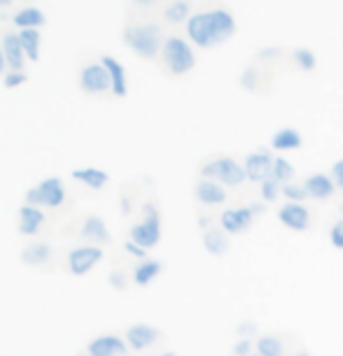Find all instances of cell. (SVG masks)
<instances>
[{
    "label": "cell",
    "mask_w": 343,
    "mask_h": 356,
    "mask_svg": "<svg viewBox=\"0 0 343 356\" xmlns=\"http://www.w3.org/2000/svg\"><path fill=\"white\" fill-rule=\"evenodd\" d=\"M301 145H304L301 133L294 131V129H280L271 138V147L275 152H294V149H299Z\"/></svg>",
    "instance_id": "cell-23"
},
{
    "label": "cell",
    "mask_w": 343,
    "mask_h": 356,
    "mask_svg": "<svg viewBox=\"0 0 343 356\" xmlns=\"http://www.w3.org/2000/svg\"><path fill=\"white\" fill-rule=\"evenodd\" d=\"M166 40L161 38V29L154 24H136L124 31V44L140 58H157L164 49Z\"/></svg>",
    "instance_id": "cell-2"
},
{
    "label": "cell",
    "mask_w": 343,
    "mask_h": 356,
    "mask_svg": "<svg viewBox=\"0 0 343 356\" xmlns=\"http://www.w3.org/2000/svg\"><path fill=\"white\" fill-rule=\"evenodd\" d=\"M292 356H311L308 352H297V354H292Z\"/></svg>",
    "instance_id": "cell-42"
},
{
    "label": "cell",
    "mask_w": 343,
    "mask_h": 356,
    "mask_svg": "<svg viewBox=\"0 0 343 356\" xmlns=\"http://www.w3.org/2000/svg\"><path fill=\"white\" fill-rule=\"evenodd\" d=\"M329 238H332V245L336 250H343V219H339L329 231Z\"/></svg>",
    "instance_id": "cell-35"
},
{
    "label": "cell",
    "mask_w": 343,
    "mask_h": 356,
    "mask_svg": "<svg viewBox=\"0 0 343 356\" xmlns=\"http://www.w3.org/2000/svg\"><path fill=\"white\" fill-rule=\"evenodd\" d=\"M332 179H334L336 189L343 191V159H339L334 163V168H332Z\"/></svg>",
    "instance_id": "cell-37"
},
{
    "label": "cell",
    "mask_w": 343,
    "mask_h": 356,
    "mask_svg": "<svg viewBox=\"0 0 343 356\" xmlns=\"http://www.w3.org/2000/svg\"><path fill=\"white\" fill-rule=\"evenodd\" d=\"M84 354H89V356H126L129 354V345H126L124 338H119V335H114V333H100L86 342Z\"/></svg>",
    "instance_id": "cell-9"
},
{
    "label": "cell",
    "mask_w": 343,
    "mask_h": 356,
    "mask_svg": "<svg viewBox=\"0 0 343 356\" xmlns=\"http://www.w3.org/2000/svg\"><path fill=\"white\" fill-rule=\"evenodd\" d=\"M103 257H105L103 247L79 245L75 250H70L68 257H66V270H68V275H73V277H84V275H89L93 268L103 261Z\"/></svg>",
    "instance_id": "cell-7"
},
{
    "label": "cell",
    "mask_w": 343,
    "mask_h": 356,
    "mask_svg": "<svg viewBox=\"0 0 343 356\" xmlns=\"http://www.w3.org/2000/svg\"><path fill=\"white\" fill-rule=\"evenodd\" d=\"M159 356H178V354H173V352H164V354H159Z\"/></svg>",
    "instance_id": "cell-43"
},
{
    "label": "cell",
    "mask_w": 343,
    "mask_h": 356,
    "mask_svg": "<svg viewBox=\"0 0 343 356\" xmlns=\"http://www.w3.org/2000/svg\"><path fill=\"white\" fill-rule=\"evenodd\" d=\"M278 219L285 228L297 231V233L308 231V226H311V212H308V207L301 203H285L278 210Z\"/></svg>",
    "instance_id": "cell-13"
},
{
    "label": "cell",
    "mask_w": 343,
    "mask_h": 356,
    "mask_svg": "<svg viewBox=\"0 0 343 356\" xmlns=\"http://www.w3.org/2000/svg\"><path fill=\"white\" fill-rule=\"evenodd\" d=\"M271 177L278 179L282 186L290 184L292 179H294V168H292L290 161H287L285 156H275L273 159V175H271Z\"/></svg>",
    "instance_id": "cell-29"
},
{
    "label": "cell",
    "mask_w": 343,
    "mask_h": 356,
    "mask_svg": "<svg viewBox=\"0 0 343 356\" xmlns=\"http://www.w3.org/2000/svg\"><path fill=\"white\" fill-rule=\"evenodd\" d=\"M19 40H22L24 54L29 61H38L40 58V44H43V35H40L38 29H26L19 33Z\"/></svg>",
    "instance_id": "cell-26"
},
{
    "label": "cell",
    "mask_w": 343,
    "mask_h": 356,
    "mask_svg": "<svg viewBox=\"0 0 343 356\" xmlns=\"http://www.w3.org/2000/svg\"><path fill=\"white\" fill-rule=\"evenodd\" d=\"M292 58H294V63H297L301 70H306V72L315 70V54L308 49V47H299V49H294Z\"/></svg>",
    "instance_id": "cell-30"
},
{
    "label": "cell",
    "mask_w": 343,
    "mask_h": 356,
    "mask_svg": "<svg viewBox=\"0 0 343 356\" xmlns=\"http://www.w3.org/2000/svg\"><path fill=\"white\" fill-rule=\"evenodd\" d=\"M229 247H231V243H229V235L224 231H215V228L206 231L204 250L208 254H213V257H224V254L229 252Z\"/></svg>",
    "instance_id": "cell-24"
},
{
    "label": "cell",
    "mask_w": 343,
    "mask_h": 356,
    "mask_svg": "<svg viewBox=\"0 0 343 356\" xmlns=\"http://www.w3.org/2000/svg\"><path fill=\"white\" fill-rule=\"evenodd\" d=\"M45 212L36 205H22L17 212V231L22 235H29V238H36L40 233V228L45 226Z\"/></svg>",
    "instance_id": "cell-14"
},
{
    "label": "cell",
    "mask_w": 343,
    "mask_h": 356,
    "mask_svg": "<svg viewBox=\"0 0 343 356\" xmlns=\"http://www.w3.org/2000/svg\"><path fill=\"white\" fill-rule=\"evenodd\" d=\"M190 12H192L190 0H173V3L166 5L164 19L168 24H183V22H190V17H192Z\"/></svg>",
    "instance_id": "cell-27"
},
{
    "label": "cell",
    "mask_w": 343,
    "mask_h": 356,
    "mask_svg": "<svg viewBox=\"0 0 343 356\" xmlns=\"http://www.w3.org/2000/svg\"><path fill=\"white\" fill-rule=\"evenodd\" d=\"M79 89L89 96H103V93H112V84H110V75H107L103 63H89L84 65L82 72H79Z\"/></svg>",
    "instance_id": "cell-8"
},
{
    "label": "cell",
    "mask_w": 343,
    "mask_h": 356,
    "mask_svg": "<svg viewBox=\"0 0 343 356\" xmlns=\"http://www.w3.org/2000/svg\"><path fill=\"white\" fill-rule=\"evenodd\" d=\"M26 205L36 207H49V210H59L66 203V186L61 177H47L38 186L26 191L24 196Z\"/></svg>",
    "instance_id": "cell-6"
},
{
    "label": "cell",
    "mask_w": 343,
    "mask_h": 356,
    "mask_svg": "<svg viewBox=\"0 0 343 356\" xmlns=\"http://www.w3.org/2000/svg\"><path fill=\"white\" fill-rule=\"evenodd\" d=\"M304 186H306V191H308V198H315V200L332 198V193L336 189L334 179L329 177V175H325V172L311 175V177H308L306 182H304Z\"/></svg>",
    "instance_id": "cell-21"
},
{
    "label": "cell",
    "mask_w": 343,
    "mask_h": 356,
    "mask_svg": "<svg viewBox=\"0 0 343 356\" xmlns=\"http://www.w3.org/2000/svg\"><path fill=\"white\" fill-rule=\"evenodd\" d=\"M100 63L105 65L107 75H110V84H112V96L124 98L129 93V79H126V70L124 65L117 61L114 56H103Z\"/></svg>",
    "instance_id": "cell-18"
},
{
    "label": "cell",
    "mask_w": 343,
    "mask_h": 356,
    "mask_svg": "<svg viewBox=\"0 0 343 356\" xmlns=\"http://www.w3.org/2000/svg\"><path fill=\"white\" fill-rule=\"evenodd\" d=\"M79 238L86 240L89 245L103 247V245H110L112 235L103 217H98V214H86L82 219V226H79Z\"/></svg>",
    "instance_id": "cell-12"
},
{
    "label": "cell",
    "mask_w": 343,
    "mask_h": 356,
    "mask_svg": "<svg viewBox=\"0 0 343 356\" xmlns=\"http://www.w3.org/2000/svg\"><path fill=\"white\" fill-rule=\"evenodd\" d=\"M0 47H3L5 61H8V68L22 72L24 70V63H26V54H24L22 40H19V33H5L3 44H0Z\"/></svg>",
    "instance_id": "cell-17"
},
{
    "label": "cell",
    "mask_w": 343,
    "mask_h": 356,
    "mask_svg": "<svg viewBox=\"0 0 343 356\" xmlns=\"http://www.w3.org/2000/svg\"><path fill=\"white\" fill-rule=\"evenodd\" d=\"M124 250L129 252L133 259L145 261V257H147V250H143V247H138L136 243H131V240H126V243H124Z\"/></svg>",
    "instance_id": "cell-36"
},
{
    "label": "cell",
    "mask_w": 343,
    "mask_h": 356,
    "mask_svg": "<svg viewBox=\"0 0 343 356\" xmlns=\"http://www.w3.org/2000/svg\"><path fill=\"white\" fill-rule=\"evenodd\" d=\"M12 5V0H0V8H10Z\"/></svg>",
    "instance_id": "cell-41"
},
{
    "label": "cell",
    "mask_w": 343,
    "mask_h": 356,
    "mask_svg": "<svg viewBox=\"0 0 343 356\" xmlns=\"http://www.w3.org/2000/svg\"><path fill=\"white\" fill-rule=\"evenodd\" d=\"M161 270H164L161 261H154V259L140 261V264L136 266V270H133V284H136V286H147V284H152V282L161 275Z\"/></svg>",
    "instance_id": "cell-22"
},
{
    "label": "cell",
    "mask_w": 343,
    "mask_h": 356,
    "mask_svg": "<svg viewBox=\"0 0 343 356\" xmlns=\"http://www.w3.org/2000/svg\"><path fill=\"white\" fill-rule=\"evenodd\" d=\"M287 345L280 335H261L257 342V354L261 356H285Z\"/></svg>",
    "instance_id": "cell-28"
},
{
    "label": "cell",
    "mask_w": 343,
    "mask_h": 356,
    "mask_svg": "<svg viewBox=\"0 0 343 356\" xmlns=\"http://www.w3.org/2000/svg\"><path fill=\"white\" fill-rule=\"evenodd\" d=\"M5 70H8V61H5L3 47H0V75H5Z\"/></svg>",
    "instance_id": "cell-39"
},
{
    "label": "cell",
    "mask_w": 343,
    "mask_h": 356,
    "mask_svg": "<svg viewBox=\"0 0 343 356\" xmlns=\"http://www.w3.org/2000/svg\"><path fill=\"white\" fill-rule=\"evenodd\" d=\"M194 198H197L199 203L206 205V207H218V205L227 203L229 193H227V189L222 184L213 182V179L201 177L197 182V186H194Z\"/></svg>",
    "instance_id": "cell-15"
},
{
    "label": "cell",
    "mask_w": 343,
    "mask_h": 356,
    "mask_svg": "<svg viewBox=\"0 0 343 356\" xmlns=\"http://www.w3.org/2000/svg\"><path fill=\"white\" fill-rule=\"evenodd\" d=\"M29 82V75L22 70V72H17V70H8L3 75V84H5V89H19L22 84Z\"/></svg>",
    "instance_id": "cell-33"
},
{
    "label": "cell",
    "mask_w": 343,
    "mask_h": 356,
    "mask_svg": "<svg viewBox=\"0 0 343 356\" xmlns=\"http://www.w3.org/2000/svg\"><path fill=\"white\" fill-rule=\"evenodd\" d=\"M12 24L17 26V29H40V26H45V15H43V10H38V8H24V10H19L15 17H12Z\"/></svg>",
    "instance_id": "cell-25"
},
{
    "label": "cell",
    "mask_w": 343,
    "mask_h": 356,
    "mask_svg": "<svg viewBox=\"0 0 343 356\" xmlns=\"http://www.w3.org/2000/svg\"><path fill=\"white\" fill-rule=\"evenodd\" d=\"M136 5H143V8H150V5H154V3H159V0H133Z\"/></svg>",
    "instance_id": "cell-40"
},
{
    "label": "cell",
    "mask_w": 343,
    "mask_h": 356,
    "mask_svg": "<svg viewBox=\"0 0 343 356\" xmlns=\"http://www.w3.org/2000/svg\"><path fill=\"white\" fill-rule=\"evenodd\" d=\"M234 33H236V19L224 8L199 12L187 22V35L201 49H211V47L227 42L234 38Z\"/></svg>",
    "instance_id": "cell-1"
},
{
    "label": "cell",
    "mask_w": 343,
    "mask_h": 356,
    "mask_svg": "<svg viewBox=\"0 0 343 356\" xmlns=\"http://www.w3.org/2000/svg\"><path fill=\"white\" fill-rule=\"evenodd\" d=\"M124 340L133 352H145V349L154 347L161 340V331L152 324H131L126 328Z\"/></svg>",
    "instance_id": "cell-11"
},
{
    "label": "cell",
    "mask_w": 343,
    "mask_h": 356,
    "mask_svg": "<svg viewBox=\"0 0 343 356\" xmlns=\"http://www.w3.org/2000/svg\"><path fill=\"white\" fill-rule=\"evenodd\" d=\"M273 159L275 156H271L268 149H257V152L247 154L243 161L247 179H250V182H257V184H264L273 175Z\"/></svg>",
    "instance_id": "cell-10"
},
{
    "label": "cell",
    "mask_w": 343,
    "mask_h": 356,
    "mask_svg": "<svg viewBox=\"0 0 343 356\" xmlns=\"http://www.w3.org/2000/svg\"><path fill=\"white\" fill-rule=\"evenodd\" d=\"M129 240L147 252L154 250V247L161 243V214L154 203L143 205V221H138V224L131 226Z\"/></svg>",
    "instance_id": "cell-5"
},
{
    "label": "cell",
    "mask_w": 343,
    "mask_h": 356,
    "mask_svg": "<svg viewBox=\"0 0 343 356\" xmlns=\"http://www.w3.org/2000/svg\"><path fill=\"white\" fill-rule=\"evenodd\" d=\"M107 284H110V289H114V291H126V289H129V280H126V273L112 270L110 275H107Z\"/></svg>",
    "instance_id": "cell-34"
},
{
    "label": "cell",
    "mask_w": 343,
    "mask_h": 356,
    "mask_svg": "<svg viewBox=\"0 0 343 356\" xmlns=\"http://www.w3.org/2000/svg\"><path fill=\"white\" fill-rule=\"evenodd\" d=\"M70 177L75 179V182L84 184L86 189H91V191L105 189L107 182H110V175L105 170H100V168H77V170L70 172Z\"/></svg>",
    "instance_id": "cell-20"
},
{
    "label": "cell",
    "mask_w": 343,
    "mask_h": 356,
    "mask_svg": "<svg viewBox=\"0 0 343 356\" xmlns=\"http://www.w3.org/2000/svg\"><path fill=\"white\" fill-rule=\"evenodd\" d=\"M259 189H261V198H264L266 203H275L278 196L282 193V184L278 182V179L268 177L264 184H259Z\"/></svg>",
    "instance_id": "cell-31"
},
{
    "label": "cell",
    "mask_w": 343,
    "mask_h": 356,
    "mask_svg": "<svg viewBox=\"0 0 343 356\" xmlns=\"http://www.w3.org/2000/svg\"><path fill=\"white\" fill-rule=\"evenodd\" d=\"M250 349H252L250 340L243 338V340L236 342V347H234V356H250Z\"/></svg>",
    "instance_id": "cell-38"
},
{
    "label": "cell",
    "mask_w": 343,
    "mask_h": 356,
    "mask_svg": "<svg viewBox=\"0 0 343 356\" xmlns=\"http://www.w3.org/2000/svg\"><path fill=\"white\" fill-rule=\"evenodd\" d=\"M52 261V245L45 240H33L24 247L22 252V264L29 268H43Z\"/></svg>",
    "instance_id": "cell-19"
},
{
    "label": "cell",
    "mask_w": 343,
    "mask_h": 356,
    "mask_svg": "<svg viewBox=\"0 0 343 356\" xmlns=\"http://www.w3.org/2000/svg\"><path fill=\"white\" fill-rule=\"evenodd\" d=\"M86 356H89V354H86Z\"/></svg>",
    "instance_id": "cell-46"
},
{
    "label": "cell",
    "mask_w": 343,
    "mask_h": 356,
    "mask_svg": "<svg viewBox=\"0 0 343 356\" xmlns=\"http://www.w3.org/2000/svg\"><path fill=\"white\" fill-rule=\"evenodd\" d=\"M161 56H164V65L171 75H187L190 70H194L197 65V54H194L192 44L187 40L173 35V38H166L164 42V49H161Z\"/></svg>",
    "instance_id": "cell-4"
},
{
    "label": "cell",
    "mask_w": 343,
    "mask_h": 356,
    "mask_svg": "<svg viewBox=\"0 0 343 356\" xmlns=\"http://www.w3.org/2000/svg\"><path fill=\"white\" fill-rule=\"evenodd\" d=\"M77 356H86V354H84V352H82V354H77Z\"/></svg>",
    "instance_id": "cell-44"
},
{
    "label": "cell",
    "mask_w": 343,
    "mask_h": 356,
    "mask_svg": "<svg viewBox=\"0 0 343 356\" xmlns=\"http://www.w3.org/2000/svg\"><path fill=\"white\" fill-rule=\"evenodd\" d=\"M252 207H236V210H224L220 214V226L227 235L241 233L252 224Z\"/></svg>",
    "instance_id": "cell-16"
},
{
    "label": "cell",
    "mask_w": 343,
    "mask_h": 356,
    "mask_svg": "<svg viewBox=\"0 0 343 356\" xmlns=\"http://www.w3.org/2000/svg\"><path fill=\"white\" fill-rule=\"evenodd\" d=\"M282 196H285L290 203H299V200H306L308 198V191H306V186L304 184H285L282 186Z\"/></svg>",
    "instance_id": "cell-32"
},
{
    "label": "cell",
    "mask_w": 343,
    "mask_h": 356,
    "mask_svg": "<svg viewBox=\"0 0 343 356\" xmlns=\"http://www.w3.org/2000/svg\"><path fill=\"white\" fill-rule=\"evenodd\" d=\"M250 356H261V354H250Z\"/></svg>",
    "instance_id": "cell-45"
},
{
    "label": "cell",
    "mask_w": 343,
    "mask_h": 356,
    "mask_svg": "<svg viewBox=\"0 0 343 356\" xmlns=\"http://www.w3.org/2000/svg\"><path fill=\"white\" fill-rule=\"evenodd\" d=\"M201 177L213 179V182L222 184L224 189H236L247 179L245 168L231 156H215L201 165Z\"/></svg>",
    "instance_id": "cell-3"
}]
</instances>
